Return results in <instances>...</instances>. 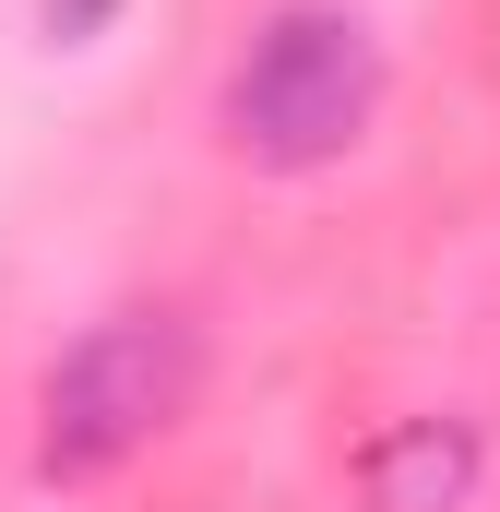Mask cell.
I'll list each match as a JSON object with an SVG mask.
<instances>
[{"label":"cell","instance_id":"obj_2","mask_svg":"<svg viewBox=\"0 0 500 512\" xmlns=\"http://www.w3.org/2000/svg\"><path fill=\"white\" fill-rule=\"evenodd\" d=\"M191 393H203V334L179 310H120V322L72 334L60 370L36 382V477L84 489V477L131 465L143 441H167L191 417Z\"/></svg>","mask_w":500,"mask_h":512},{"label":"cell","instance_id":"obj_3","mask_svg":"<svg viewBox=\"0 0 500 512\" xmlns=\"http://www.w3.org/2000/svg\"><path fill=\"white\" fill-rule=\"evenodd\" d=\"M358 489H370V512H465L477 501V429H465V417H405V429H381L370 465H358Z\"/></svg>","mask_w":500,"mask_h":512},{"label":"cell","instance_id":"obj_1","mask_svg":"<svg viewBox=\"0 0 500 512\" xmlns=\"http://www.w3.org/2000/svg\"><path fill=\"white\" fill-rule=\"evenodd\" d=\"M370 108H381V48H370V24L334 12V0H286L239 60H227L215 131H227L239 167L298 179V167H334V155L370 131Z\"/></svg>","mask_w":500,"mask_h":512},{"label":"cell","instance_id":"obj_4","mask_svg":"<svg viewBox=\"0 0 500 512\" xmlns=\"http://www.w3.org/2000/svg\"><path fill=\"white\" fill-rule=\"evenodd\" d=\"M108 12H120V0H48V36H60V48H84V24H108Z\"/></svg>","mask_w":500,"mask_h":512}]
</instances>
